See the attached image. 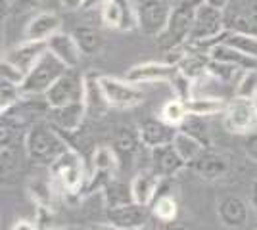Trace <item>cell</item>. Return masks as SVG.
I'll return each instance as SVG.
<instances>
[{
    "label": "cell",
    "instance_id": "cell-35",
    "mask_svg": "<svg viewBox=\"0 0 257 230\" xmlns=\"http://www.w3.org/2000/svg\"><path fill=\"white\" fill-rule=\"evenodd\" d=\"M0 159H2V176H10L18 173L22 169V152L18 148V142L2 144Z\"/></svg>",
    "mask_w": 257,
    "mask_h": 230
},
{
    "label": "cell",
    "instance_id": "cell-11",
    "mask_svg": "<svg viewBox=\"0 0 257 230\" xmlns=\"http://www.w3.org/2000/svg\"><path fill=\"white\" fill-rule=\"evenodd\" d=\"M100 18L107 29L113 31H133L139 29L137 8L133 0H106L100 8Z\"/></svg>",
    "mask_w": 257,
    "mask_h": 230
},
{
    "label": "cell",
    "instance_id": "cell-17",
    "mask_svg": "<svg viewBox=\"0 0 257 230\" xmlns=\"http://www.w3.org/2000/svg\"><path fill=\"white\" fill-rule=\"evenodd\" d=\"M177 132H179V127H173L169 123H165L161 117L160 119L144 121V123H140V127H139L140 142H142L144 148H148V150L173 144Z\"/></svg>",
    "mask_w": 257,
    "mask_h": 230
},
{
    "label": "cell",
    "instance_id": "cell-30",
    "mask_svg": "<svg viewBox=\"0 0 257 230\" xmlns=\"http://www.w3.org/2000/svg\"><path fill=\"white\" fill-rule=\"evenodd\" d=\"M152 215L160 222H165V224H171L177 220V215H179V203L177 199L169 194H163V196H158L156 201L152 203Z\"/></svg>",
    "mask_w": 257,
    "mask_h": 230
},
{
    "label": "cell",
    "instance_id": "cell-47",
    "mask_svg": "<svg viewBox=\"0 0 257 230\" xmlns=\"http://www.w3.org/2000/svg\"><path fill=\"white\" fill-rule=\"evenodd\" d=\"M106 0H85V6H83V10H94V8H102V4H104Z\"/></svg>",
    "mask_w": 257,
    "mask_h": 230
},
{
    "label": "cell",
    "instance_id": "cell-9",
    "mask_svg": "<svg viewBox=\"0 0 257 230\" xmlns=\"http://www.w3.org/2000/svg\"><path fill=\"white\" fill-rule=\"evenodd\" d=\"M223 125L232 134H249L257 129V108L249 98H234L228 102L223 113Z\"/></svg>",
    "mask_w": 257,
    "mask_h": 230
},
{
    "label": "cell",
    "instance_id": "cell-39",
    "mask_svg": "<svg viewBox=\"0 0 257 230\" xmlns=\"http://www.w3.org/2000/svg\"><path fill=\"white\" fill-rule=\"evenodd\" d=\"M207 71H209V77H215L217 81H221V83H230V81L238 75L240 67L225 64V62H217V60H213V58H209Z\"/></svg>",
    "mask_w": 257,
    "mask_h": 230
},
{
    "label": "cell",
    "instance_id": "cell-20",
    "mask_svg": "<svg viewBox=\"0 0 257 230\" xmlns=\"http://www.w3.org/2000/svg\"><path fill=\"white\" fill-rule=\"evenodd\" d=\"M62 27V20L56 12H39L27 22L23 29L25 41H48L54 33H58Z\"/></svg>",
    "mask_w": 257,
    "mask_h": 230
},
{
    "label": "cell",
    "instance_id": "cell-1",
    "mask_svg": "<svg viewBox=\"0 0 257 230\" xmlns=\"http://www.w3.org/2000/svg\"><path fill=\"white\" fill-rule=\"evenodd\" d=\"M56 131H58L56 127L44 121H37L27 129L23 136V148H25V155L33 163L50 167L69 148Z\"/></svg>",
    "mask_w": 257,
    "mask_h": 230
},
{
    "label": "cell",
    "instance_id": "cell-25",
    "mask_svg": "<svg viewBox=\"0 0 257 230\" xmlns=\"http://www.w3.org/2000/svg\"><path fill=\"white\" fill-rule=\"evenodd\" d=\"M190 167L198 176H202L205 180H215V178H221L228 171V161L219 152L205 148L202 155L194 163H190Z\"/></svg>",
    "mask_w": 257,
    "mask_h": 230
},
{
    "label": "cell",
    "instance_id": "cell-45",
    "mask_svg": "<svg viewBox=\"0 0 257 230\" xmlns=\"http://www.w3.org/2000/svg\"><path fill=\"white\" fill-rule=\"evenodd\" d=\"M249 205L257 213V180H253L251 186H249Z\"/></svg>",
    "mask_w": 257,
    "mask_h": 230
},
{
    "label": "cell",
    "instance_id": "cell-32",
    "mask_svg": "<svg viewBox=\"0 0 257 230\" xmlns=\"http://www.w3.org/2000/svg\"><path fill=\"white\" fill-rule=\"evenodd\" d=\"M161 119L165 121V123H169L173 127H181L184 119L188 117V108H186V102L181 98H171L167 100L163 106H161V111H160Z\"/></svg>",
    "mask_w": 257,
    "mask_h": 230
},
{
    "label": "cell",
    "instance_id": "cell-29",
    "mask_svg": "<svg viewBox=\"0 0 257 230\" xmlns=\"http://www.w3.org/2000/svg\"><path fill=\"white\" fill-rule=\"evenodd\" d=\"M173 146H175V150L179 152V155H181L188 165L194 163V161L202 155V152L207 148L204 142H200L198 138H194V136H190V134H186V132H182V131L177 132V136H175V140H173Z\"/></svg>",
    "mask_w": 257,
    "mask_h": 230
},
{
    "label": "cell",
    "instance_id": "cell-7",
    "mask_svg": "<svg viewBox=\"0 0 257 230\" xmlns=\"http://www.w3.org/2000/svg\"><path fill=\"white\" fill-rule=\"evenodd\" d=\"M139 29L148 37H160L167 27L173 4L169 0H139L135 4Z\"/></svg>",
    "mask_w": 257,
    "mask_h": 230
},
{
    "label": "cell",
    "instance_id": "cell-22",
    "mask_svg": "<svg viewBox=\"0 0 257 230\" xmlns=\"http://www.w3.org/2000/svg\"><path fill=\"white\" fill-rule=\"evenodd\" d=\"M85 108H86V117L92 119H100L106 115V111L109 110L104 90L100 85V73L90 71L85 75Z\"/></svg>",
    "mask_w": 257,
    "mask_h": 230
},
{
    "label": "cell",
    "instance_id": "cell-8",
    "mask_svg": "<svg viewBox=\"0 0 257 230\" xmlns=\"http://www.w3.org/2000/svg\"><path fill=\"white\" fill-rule=\"evenodd\" d=\"M44 100L48 102L50 108H62L73 102H83L85 100V75H81L77 69H67L44 94Z\"/></svg>",
    "mask_w": 257,
    "mask_h": 230
},
{
    "label": "cell",
    "instance_id": "cell-31",
    "mask_svg": "<svg viewBox=\"0 0 257 230\" xmlns=\"http://www.w3.org/2000/svg\"><path fill=\"white\" fill-rule=\"evenodd\" d=\"M104 190V199H106V209L107 207H117V205H123V203H128L133 201V194H131V184H123L115 178H111L106 186L102 188Z\"/></svg>",
    "mask_w": 257,
    "mask_h": 230
},
{
    "label": "cell",
    "instance_id": "cell-50",
    "mask_svg": "<svg viewBox=\"0 0 257 230\" xmlns=\"http://www.w3.org/2000/svg\"><path fill=\"white\" fill-rule=\"evenodd\" d=\"M58 230H83V228H79V226H64V228H58Z\"/></svg>",
    "mask_w": 257,
    "mask_h": 230
},
{
    "label": "cell",
    "instance_id": "cell-10",
    "mask_svg": "<svg viewBox=\"0 0 257 230\" xmlns=\"http://www.w3.org/2000/svg\"><path fill=\"white\" fill-rule=\"evenodd\" d=\"M226 31L257 37V0H230L225 8Z\"/></svg>",
    "mask_w": 257,
    "mask_h": 230
},
{
    "label": "cell",
    "instance_id": "cell-34",
    "mask_svg": "<svg viewBox=\"0 0 257 230\" xmlns=\"http://www.w3.org/2000/svg\"><path fill=\"white\" fill-rule=\"evenodd\" d=\"M219 41L234 46L238 50H242L244 54L251 56L257 60V37L253 35H244V33H234V31H225L219 37Z\"/></svg>",
    "mask_w": 257,
    "mask_h": 230
},
{
    "label": "cell",
    "instance_id": "cell-44",
    "mask_svg": "<svg viewBox=\"0 0 257 230\" xmlns=\"http://www.w3.org/2000/svg\"><path fill=\"white\" fill-rule=\"evenodd\" d=\"M62 2V6H64L65 10L73 12V10H83V6H85V0H60Z\"/></svg>",
    "mask_w": 257,
    "mask_h": 230
},
{
    "label": "cell",
    "instance_id": "cell-19",
    "mask_svg": "<svg viewBox=\"0 0 257 230\" xmlns=\"http://www.w3.org/2000/svg\"><path fill=\"white\" fill-rule=\"evenodd\" d=\"M161 178L154 169H144L139 171L131 180V194H133V201H137L140 205L152 207V203L158 197V190H160Z\"/></svg>",
    "mask_w": 257,
    "mask_h": 230
},
{
    "label": "cell",
    "instance_id": "cell-23",
    "mask_svg": "<svg viewBox=\"0 0 257 230\" xmlns=\"http://www.w3.org/2000/svg\"><path fill=\"white\" fill-rule=\"evenodd\" d=\"M140 146V134L139 131H133L128 127H117L113 132V140H111V148L117 155L119 165H127L131 167L137 153H139Z\"/></svg>",
    "mask_w": 257,
    "mask_h": 230
},
{
    "label": "cell",
    "instance_id": "cell-27",
    "mask_svg": "<svg viewBox=\"0 0 257 230\" xmlns=\"http://www.w3.org/2000/svg\"><path fill=\"white\" fill-rule=\"evenodd\" d=\"M73 37H75L83 56H96L102 50V46H104V35H102V31L98 27H94V25H88V23L77 25L75 29H73Z\"/></svg>",
    "mask_w": 257,
    "mask_h": 230
},
{
    "label": "cell",
    "instance_id": "cell-51",
    "mask_svg": "<svg viewBox=\"0 0 257 230\" xmlns=\"http://www.w3.org/2000/svg\"><path fill=\"white\" fill-rule=\"evenodd\" d=\"M253 102H255V108H257V96H255V98H253Z\"/></svg>",
    "mask_w": 257,
    "mask_h": 230
},
{
    "label": "cell",
    "instance_id": "cell-52",
    "mask_svg": "<svg viewBox=\"0 0 257 230\" xmlns=\"http://www.w3.org/2000/svg\"><path fill=\"white\" fill-rule=\"evenodd\" d=\"M128 230H142V228H128Z\"/></svg>",
    "mask_w": 257,
    "mask_h": 230
},
{
    "label": "cell",
    "instance_id": "cell-15",
    "mask_svg": "<svg viewBox=\"0 0 257 230\" xmlns=\"http://www.w3.org/2000/svg\"><path fill=\"white\" fill-rule=\"evenodd\" d=\"M106 219L107 222L115 224L121 230L142 228L146 219H148V207L140 205L137 201H128V203H123L117 207H107Z\"/></svg>",
    "mask_w": 257,
    "mask_h": 230
},
{
    "label": "cell",
    "instance_id": "cell-46",
    "mask_svg": "<svg viewBox=\"0 0 257 230\" xmlns=\"http://www.w3.org/2000/svg\"><path fill=\"white\" fill-rule=\"evenodd\" d=\"M85 230H121V228H117V226H115V224H111V222H96V224L86 226Z\"/></svg>",
    "mask_w": 257,
    "mask_h": 230
},
{
    "label": "cell",
    "instance_id": "cell-33",
    "mask_svg": "<svg viewBox=\"0 0 257 230\" xmlns=\"http://www.w3.org/2000/svg\"><path fill=\"white\" fill-rule=\"evenodd\" d=\"M27 190H29V196L33 197V201L39 205V209H52L54 192L52 184L48 180H44V178L29 180Z\"/></svg>",
    "mask_w": 257,
    "mask_h": 230
},
{
    "label": "cell",
    "instance_id": "cell-21",
    "mask_svg": "<svg viewBox=\"0 0 257 230\" xmlns=\"http://www.w3.org/2000/svg\"><path fill=\"white\" fill-rule=\"evenodd\" d=\"M150 153H152V169L160 176H163V178L179 175L182 169L188 167V163L179 155V152L175 150L173 144L154 148V150H150Z\"/></svg>",
    "mask_w": 257,
    "mask_h": 230
},
{
    "label": "cell",
    "instance_id": "cell-2",
    "mask_svg": "<svg viewBox=\"0 0 257 230\" xmlns=\"http://www.w3.org/2000/svg\"><path fill=\"white\" fill-rule=\"evenodd\" d=\"M204 0H179L177 4H173L171 16L167 27L163 29V33L158 37V46L163 54L173 52L177 48L186 46L190 41V33H192L194 18H196V10Z\"/></svg>",
    "mask_w": 257,
    "mask_h": 230
},
{
    "label": "cell",
    "instance_id": "cell-36",
    "mask_svg": "<svg viewBox=\"0 0 257 230\" xmlns=\"http://www.w3.org/2000/svg\"><path fill=\"white\" fill-rule=\"evenodd\" d=\"M234 96L253 100L257 96V67L242 69V75L236 81Z\"/></svg>",
    "mask_w": 257,
    "mask_h": 230
},
{
    "label": "cell",
    "instance_id": "cell-38",
    "mask_svg": "<svg viewBox=\"0 0 257 230\" xmlns=\"http://www.w3.org/2000/svg\"><path fill=\"white\" fill-rule=\"evenodd\" d=\"M179 131L186 132V134H190L194 138H198L200 142H204L205 146H209V142H207V127H205L204 123V117H198V115H190L188 113V117L179 127Z\"/></svg>",
    "mask_w": 257,
    "mask_h": 230
},
{
    "label": "cell",
    "instance_id": "cell-6",
    "mask_svg": "<svg viewBox=\"0 0 257 230\" xmlns=\"http://www.w3.org/2000/svg\"><path fill=\"white\" fill-rule=\"evenodd\" d=\"M100 85H102V90H104V96H106L109 108L131 110V108H137L144 102L142 88L128 79L100 75Z\"/></svg>",
    "mask_w": 257,
    "mask_h": 230
},
{
    "label": "cell",
    "instance_id": "cell-48",
    "mask_svg": "<svg viewBox=\"0 0 257 230\" xmlns=\"http://www.w3.org/2000/svg\"><path fill=\"white\" fill-rule=\"evenodd\" d=\"M205 4H211L215 8H221V10H225L226 6L230 4V0H204Z\"/></svg>",
    "mask_w": 257,
    "mask_h": 230
},
{
    "label": "cell",
    "instance_id": "cell-16",
    "mask_svg": "<svg viewBox=\"0 0 257 230\" xmlns=\"http://www.w3.org/2000/svg\"><path fill=\"white\" fill-rule=\"evenodd\" d=\"M46 50H48L46 41H25L23 39L20 44H16V46H12L10 50H6L2 54V58H6L14 66H18L27 75L31 71V67L43 58Z\"/></svg>",
    "mask_w": 257,
    "mask_h": 230
},
{
    "label": "cell",
    "instance_id": "cell-14",
    "mask_svg": "<svg viewBox=\"0 0 257 230\" xmlns=\"http://www.w3.org/2000/svg\"><path fill=\"white\" fill-rule=\"evenodd\" d=\"M46 48L48 52L54 54L67 69H77L81 64L83 52L77 44L73 33H65V31H58L54 33L48 41H46Z\"/></svg>",
    "mask_w": 257,
    "mask_h": 230
},
{
    "label": "cell",
    "instance_id": "cell-49",
    "mask_svg": "<svg viewBox=\"0 0 257 230\" xmlns=\"http://www.w3.org/2000/svg\"><path fill=\"white\" fill-rule=\"evenodd\" d=\"M169 230H188L184 224H179V222H171L169 224Z\"/></svg>",
    "mask_w": 257,
    "mask_h": 230
},
{
    "label": "cell",
    "instance_id": "cell-4",
    "mask_svg": "<svg viewBox=\"0 0 257 230\" xmlns=\"http://www.w3.org/2000/svg\"><path fill=\"white\" fill-rule=\"evenodd\" d=\"M65 71H67V67L46 50L43 58L31 67V71L23 79L22 87H20L22 94L23 96H44Z\"/></svg>",
    "mask_w": 257,
    "mask_h": 230
},
{
    "label": "cell",
    "instance_id": "cell-42",
    "mask_svg": "<svg viewBox=\"0 0 257 230\" xmlns=\"http://www.w3.org/2000/svg\"><path fill=\"white\" fill-rule=\"evenodd\" d=\"M246 155L257 163V132H249L246 138Z\"/></svg>",
    "mask_w": 257,
    "mask_h": 230
},
{
    "label": "cell",
    "instance_id": "cell-43",
    "mask_svg": "<svg viewBox=\"0 0 257 230\" xmlns=\"http://www.w3.org/2000/svg\"><path fill=\"white\" fill-rule=\"evenodd\" d=\"M10 230H39V226L35 224V222H31V220L27 219H20L14 222V226H12Z\"/></svg>",
    "mask_w": 257,
    "mask_h": 230
},
{
    "label": "cell",
    "instance_id": "cell-12",
    "mask_svg": "<svg viewBox=\"0 0 257 230\" xmlns=\"http://www.w3.org/2000/svg\"><path fill=\"white\" fill-rule=\"evenodd\" d=\"M119 167V159L111 146H98L92 153V176H88L86 190L92 192L94 188H104L113 178Z\"/></svg>",
    "mask_w": 257,
    "mask_h": 230
},
{
    "label": "cell",
    "instance_id": "cell-37",
    "mask_svg": "<svg viewBox=\"0 0 257 230\" xmlns=\"http://www.w3.org/2000/svg\"><path fill=\"white\" fill-rule=\"evenodd\" d=\"M23 98L20 85H14L8 81H0V113L14 108L16 104H20Z\"/></svg>",
    "mask_w": 257,
    "mask_h": 230
},
{
    "label": "cell",
    "instance_id": "cell-13",
    "mask_svg": "<svg viewBox=\"0 0 257 230\" xmlns=\"http://www.w3.org/2000/svg\"><path fill=\"white\" fill-rule=\"evenodd\" d=\"M179 66L171 64V62H146V64H139L133 66L127 71L128 81L137 83V85H144V83H171L175 77L179 75Z\"/></svg>",
    "mask_w": 257,
    "mask_h": 230
},
{
    "label": "cell",
    "instance_id": "cell-24",
    "mask_svg": "<svg viewBox=\"0 0 257 230\" xmlns=\"http://www.w3.org/2000/svg\"><path fill=\"white\" fill-rule=\"evenodd\" d=\"M217 217L226 228H240L247 220V203L238 196H225L217 203Z\"/></svg>",
    "mask_w": 257,
    "mask_h": 230
},
{
    "label": "cell",
    "instance_id": "cell-26",
    "mask_svg": "<svg viewBox=\"0 0 257 230\" xmlns=\"http://www.w3.org/2000/svg\"><path fill=\"white\" fill-rule=\"evenodd\" d=\"M209 58H213L217 62H225V64H230V66H236L240 69H251V67H257V60L251 58V56L244 54L242 50H238L230 44L223 43H215L209 50H207Z\"/></svg>",
    "mask_w": 257,
    "mask_h": 230
},
{
    "label": "cell",
    "instance_id": "cell-41",
    "mask_svg": "<svg viewBox=\"0 0 257 230\" xmlns=\"http://www.w3.org/2000/svg\"><path fill=\"white\" fill-rule=\"evenodd\" d=\"M0 79L22 87L23 79H25V73H23L18 66H14L12 62H8L6 58H2V62H0Z\"/></svg>",
    "mask_w": 257,
    "mask_h": 230
},
{
    "label": "cell",
    "instance_id": "cell-28",
    "mask_svg": "<svg viewBox=\"0 0 257 230\" xmlns=\"http://www.w3.org/2000/svg\"><path fill=\"white\" fill-rule=\"evenodd\" d=\"M186 102V108L190 115L198 117H213V115H223L228 106V102L217 96H190Z\"/></svg>",
    "mask_w": 257,
    "mask_h": 230
},
{
    "label": "cell",
    "instance_id": "cell-3",
    "mask_svg": "<svg viewBox=\"0 0 257 230\" xmlns=\"http://www.w3.org/2000/svg\"><path fill=\"white\" fill-rule=\"evenodd\" d=\"M225 31V10L202 2L196 10L192 33H190V41L186 46L200 50V52H207L215 43H219V37Z\"/></svg>",
    "mask_w": 257,
    "mask_h": 230
},
{
    "label": "cell",
    "instance_id": "cell-40",
    "mask_svg": "<svg viewBox=\"0 0 257 230\" xmlns=\"http://www.w3.org/2000/svg\"><path fill=\"white\" fill-rule=\"evenodd\" d=\"M43 2L44 0H8V4H6V14H8V16H14V18L25 16V14L33 12L35 8H39Z\"/></svg>",
    "mask_w": 257,
    "mask_h": 230
},
{
    "label": "cell",
    "instance_id": "cell-18",
    "mask_svg": "<svg viewBox=\"0 0 257 230\" xmlns=\"http://www.w3.org/2000/svg\"><path fill=\"white\" fill-rule=\"evenodd\" d=\"M86 117V108L85 102H73V104H67L62 108H50L46 119L48 123L56 127L58 131L65 132H77L83 127V121Z\"/></svg>",
    "mask_w": 257,
    "mask_h": 230
},
{
    "label": "cell",
    "instance_id": "cell-5",
    "mask_svg": "<svg viewBox=\"0 0 257 230\" xmlns=\"http://www.w3.org/2000/svg\"><path fill=\"white\" fill-rule=\"evenodd\" d=\"M50 175L54 176V180L60 182V186L64 188L67 194H79L85 188V184H88L83 155L73 148H67L50 165Z\"/></svg>",
    "mask_w": 257,
    "mask_h": 230
}]
</instances>
